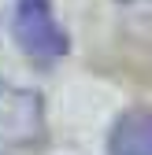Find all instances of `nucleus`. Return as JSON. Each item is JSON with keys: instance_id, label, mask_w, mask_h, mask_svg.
<instances>
[{"instance_id": "1", "label": "nucleus", "mask_w": 152, "mask_h": 155, "mask_svg": "<svg viewBox=\"0 0 152 155\" xmlns=\"http://www.w3.org/2000/svg\"><path fill=\"white\" fill-rule=\"evenodd\" d=\"M45 140V104L33 89L0 81V155H22Z\"/></svg>"}, {"instance_id": "2", "label": "nucleus", "mask_w": 152, "mask_h": 155, "mask_svg": "<svg viewBox=\"0 0 152 155\" xmlns=\"http://www.w3.org/2000/svg\"><path fill=\"white\" fill-rule=\"evenodd\" d=\"M15 41L33 63H52L67 52V30L56 22L48 0H19L11 18Z\"/></svg>"}, {"instance_id": "3", "label": "nucleus", "mask_w": 152, "mask_h": 155, "mask_svg": "<svg viewBox=\"0 0 152 155\" xmlns=\"http://www.w3.org/2000/svg\"><path fill=\"white\" fill-rule=\"evenodd\" d=\"M111 155H152V107H134L115 122L108 137Z\"/></svg>"}]
</instances>
